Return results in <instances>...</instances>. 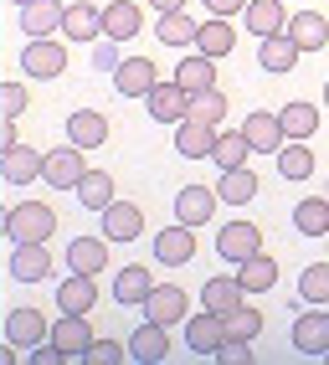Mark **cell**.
<instances>
[{"label":"cell","instance_id":"cell-1","mask_svg":"<svg viewBox=\"0 0 329 365\" xmlns=\"http://www.w3.org/2000/svg\"><path fill=\"white\" fill-rule=\"evenodd\" d=\"M57 232V211L46 201H16L6 211V237L11 242H52Z\"/></svg>","mask_w":329,"mask_h":365},{"label":"cell","instance_id":"cell-2","mask_svg":"<svg viewBox=\"0 0 329 365\" xmlns=\"http://www.w3.org/2000/svg\"><path fill=\"white\" fill-rule=\"evenodd\" d=\"M21 72L26 78H41V83H52L67 72V46L57 36H26V52H21Z\"/></svg>","mask_w":329,"mask_h":365},{"label":"cell","instance_id":"cell-3","mask_svg":"<svg viewBox=\"0 0 329 365\" xmlns=\"http://www.w3.org/2000/svg\"><path fill=\"white\" fill-rule=\"evenodd\" d=\"M83 155H88V150H78L73 139L57 144V150H46V170H41V180L52 185V190H78V185H83V175H88Z\"/></svg>","mask_w":329,"mask_h":365},{"label":"cell","instance_id":"cell-4","mask_svg":"<svg viewBox=\"0 0 329 365\" xmlns=\"http://www.w3.org/2000/svg\"><path fill=\"white\" fill-rule=\"evenodd\" d=\"M293 350H298V355H314V360L329 355V309H324V304L293 314Z\"/></svg>","mask_w":329,"mask_h":365},{"label":"cell","instance_id":"cell-5","mask_svg":"<svg viewBox=\"0 0 329 365\" xmlns=\"http://www.w3.org/2000/svg\"><path fill=\"white\" fill-rule=\"evenodd\" d=\"M221 345H226V314L201 309V314L185 319V350H196V355L206 360V355H216Z\"/></svg>","mask_w":329,"mask_h":365},{"label":"cell","instance_id":"cell-6","mask_svg":"<svg viewBox=\"0 0 329 365\" xmlns=\"http://www.w3.org/2000/svg\"><path fill=\"white\" fill-rule=\"evenodd\" d=\"M263 252V227H252V222H226L216 232V257L221 262H247Z\"/></svg>","mask_w":329,"mask_h":365},{"label":"cell","instance_id":"cell-7","mask_svg":"<svg viewBox=\"0 0 329 365\" xmlns=\"http://www.w3.org/2000/svg\"><path fill=\"white\" fill-rule=\"evenodd\" d=\"M145 103H150V118H155V124H170V129H175V124L191 118V93H185L175 78H170V83H155Z\"/></svg>","mask_w":329,"mask_h":365},{"label":"cell","instance_id":"cell-8","mask_svg":"<svg viewBox=\"0 0 329 365\" xmlns=\"http://www.w3.org/2000/svg\"><path fill=\"white\" fill-rule=\"evenodd\" d=\"M216 206H221V196L211 185H180L175 190V222H185V227H211Z\"/></svg>","mask_w":329,"mask_h":365},{"label":"cell","instance_id":"cell-9","mask_svg":"<svg viewBox=\"0 0 329 365\" xmlns=\"http://www.w3.org/2000/svg\"><path fill=\"white\" fill-rule=\"evenodd\" d=\"M145 319H155V324H185L191 319V299H185V288L180 283H155L150 288V299H145Z\"/></svg>","mask_w":329,"mask_h":365},{"label":"cell","instance_id":"cell-10","mask_svg":"<svg viewBox=\"0 0 329 365\" xmlns=\"http://www.w3.org/2000/svg\"><path fill=\"white\" fill-rule=\"evenodd\" d=\"M62 36L78 41V46L103 41V6H93V0H73L67 16H62Z\"/></svg>","mask_w":329,"mask_h":365},{"label":"cell","instance_id":"cell-11","mask_svg":"<svg viewBox=\"0 0 329 365\" xmlns=\"http://www.w3.org/2000/svg\"><path fill=\"white\" fill-rule=\"evenodd\" d=\"M93 324H88V314H62V319L52 324V345L67 355V360H88V350H93Z\"/></svg>","mask_w":329,"mask_h":365},{"label":"cell","instance_id":"cell-12","mask_svg":"<svg viewBox=\"0 0 329 365\" xmlns=\"http://www.w3.org/2000/svg\"><path fill=\"white\" fill-rule=\"evenodd\" d=\"M242 134H247V144L257 155H278L288 144V129H283V118L278 113H268V108H257V113H247L242 118Z\"/></svg>","mask_w":329,"mask_h":365},{"label":"cell","instance_id":"cell-13","mask_svg":"<svg viewBox=\"0 0 329 365\" xmlns=\"http://www.w3.org/2000/svg\"><path fill=\"white\" fill-rule=\"evenodd\" d=\"M216 139H221L216 124L185 118V124H175V155H180V160H211V155H216Z\"/></svg>","mask_w":329,"mask_h":365},{"label":"cell","instance_id":"cell-14","mask_svg":"<svg viewBox=\"0 0 329 365\" xmlns=\"http://www.w3.org/2000/svg\"><path fill=\"white\" fill-rule=\"evenodd\" d=\"M11 278L16 283H46V278H52V252H46V242H16Z\"/></svg>","mask_w":329,"mask_h":365},{"label":"cell","instance_id":"cell-15","mask_svg":"<svg viewBox=\"0 0 329 365\" xmlns=\"http://www.w3.org/2000/svg\"><path fill=\"white\" fill-rule=\"evenodd\" d=\"M6 339L21 345V350H31L41 339H52V319H46L41 309H11L6 314Z\"/></svg>","mask_w":329,"mask_h":365},{"label":"cell","instance_id":"cell-16","mask_svg":"<svg viewBox=\"0 0 329 365\" xmlns=\"http://www.w3.org/2000/svg\"><path fill=\"white\" fill-rule=\"evenodd\" d=\"M191 257H196V227L175 222V227L155 232V262H164V267H180V262H191Z\"/></svg>","mask_w":329,"mask_h":365},{"label":"cell","instance_id":"cell-17","mask_svg":"<svg viewBox=\"0 0 329 365\" xmlns=\"http://www.w3.org/2000/svg\"><path fill=\"white\" fill-rule=\"evenodd\" d=\"M175 345H170V324H155V319H145L134 334H129V355L139 360V365H160L164 355H170Z\"/></svg>","mask_w":329,"mask_h":365},{"label":"cell","instance_id":"cell-18","mask_svg":"<svg viewBox=\"0 0 329 365\" xmlns=\"http://www.w3.org/2000/svg\"><path fill=\"white\" fill-rule=\"evenodd\" d=\"M160 83V72L150 57H124L119 72H113V88H119V98H150V88Z\"/></svg>","mask_w":329,"mask_h":365},{"label":"cell","instance_id":"cell-19","mask_svg":"<svg viewBox=\"0 0 329 365\" xmlns=\"http://www.w3.org/2000/svg\"><path fill=\"white\" fill-rule=\"evenodd\" d=\"M298 57H303V46H298L288 31H278V36H263V41H257V62H263V72H273V78L293 72Z\"/></svg>","mask_w":329,"mask_h":365},{"label":"cell","instance_id":"cell-20","mask_svg":"<svg viewBox=\"0 0 329 365\" xmlns=\"http://www.w3.org/2000/svg\"><path fill=\"white\" fill-rule=\"evenodd\" d=\"M41 170H46V155L31 150V144H16V150L0 155V175H6V185H31V180H41Z\"/></svg>","mask_w":329,"mask_h":365},{"label":"cell","instance_id":"cell-21","mask_svg":"<svg viewBox=\"0 0 329 365\" xmlns=\"http://www.w3.org/2000/svg\"><path fill=\"white\" fill-rule=\"evenodd\" d=\"M57 309L62 314H88L98 309V273H73L57 283Z\"/></svg>","mask_w":329,"mask_h":365},{"label":"cell","instance_id":"cell-22","mask_svg":"<svg viewBox=\"0 0 329 365\" xmlns=\"http://www.w3.org/2000/svg\"><path fill=\"white\" fill-rule=\"evenodd\" d=\"M247 304V288L237 273H216V278H206L201 288V309H216V314H231V309H242Z\"/></svg>","mask_w":329,"mask_h":365},{"label":"cell","instance_id":"cell-23","mask_svg":"<svg viewBox=\"0 0 329 365\" xmlns=\"http://www.w3.org/2000/svg\"><path fill=\"white\" fill-rule=\"evenodd\" d=\"M103 237L108 242H139L145 237V211H139L134 201H113L103 211Z\"/></svg>","mask_w":329,"mask_h":365},{"label":"cell","instance_id":"cell-24","mask_svg":"<svg viewBox=\"0 0 329 365\" xmlns=\"http://www.w3.org/2000/svg\"><path fill=\"white\" fill-rule=\"evenodd\" d=\"M247 31L257 41L288 31V0H247Z\"/></svg>","mask_w":329,"mask_h":365},{"label":"cell","instance_id":"cell-25","mask_svg":"<svg viewBox=\"0 0 329 365\" xmlns=\"http://www.w3.org/2000/svg\"><path fill=\"white\" fill-rule=\"evenodd\" d=\"M196 52H206V57H216V62L237 52V26H231V16H211V21H201Z\"/></svg>","mask_w":329,"mask_h":365},{"label":"cell","instance_id":"cell-26","mask_svg":"<svg viewBox=\"0 0 329 365\" xmlns=\"http://www.w3.org/2000/svg\"><path fill=\"white\" fill-rule=\"evenodd\" d=\"M67 139H73L78 150H103L108 144V118L98 108H78L73 118H67Z\"/></svg>","mask_w":329,"mask_h":365},{"label":"cell","instance_id":"cell-27","mask_svg":"<svg viewBox=\"0 0 329 365\" xmlns=\"http://www.w3.org/2000/svg\"><path fill=\"white\" fill-rule=\"evenodd\" d=\"M150 288H155V278H150V267H139V262H129V267H119V278H113V299H119V309H145V299H150Z\"/></svg>","mask_w":329,"mask_h":365},{"label":"cell","instance_id":"cell-28","mask_svg":"<svg viewBox=\"0 0 329 365\" xmlns=\"http://www.w3.org/2000/svg\"><path fill=\"white\" fill-rule=\"evenodd\" d=\"M62 16H67L62 0H31L21 11V31L26 36H62Z\"/></svg>","mask_w":329,"mask_h":365},{"label":"cell","instance_id":"cell-29","mask_svg":"<svg viewBox=\"0 0 329 365\" xmlns=\"http://www.w3.org/2000/svg\"><path fill=\"white\" fill-rule=\"evenodd\" d=\"M175 83L191 93H206V88H216V57H206V52H191V57H180L175 62Z\"/></svg>","mask_w":329,"mask_h":365},{"label":"cell","instance_id":"cell-30","mask_svg":"<svg viewBox=\"0 0 329 365\" xmlns=\"http://www.w3.org/2000/svg\"><path fill=\"white\" fill-rule=\"evenodd\" d=\"M67 267L73 273H103L108 267V237H73L67 242Z\"/></svg>","mask_w":329,"mask_h":365},{"label":"cell","instance_id":"cell-31","mask_svg":"<svg viewBox=\"0 0 329 365\" xmlns=\"http://www.w3.org/2000/svg\"><path fill=\"white\" fill-rule=\"evenodd\" d=\"M139 26H145V11H139L134 0H108L103 6V36L129 41V36H139Z\"/></svg>","mask_w":329,"mask_h":365},{"label":"cell","instance_id":"cell-32","mask_svg":"<svg viewBox=\"0 0 329 365\" xmlns=\"http://www.w3.org/2000/svg\"><path fill=\"white\" fill-rule=\"evenodd\" d=\"M288 36L303 46V52H324V46H329V16H319V11L288 16Z\"/></svg>","mask_w":329,"mask_h":365},{"label":"cell","instance_id":"cell-33","mask_svg":"<svg viewBox=\"0 0 329 365\" xmlns=\"http://www.w3.org/2000/svg\"><path fill=\"white\" fill-rule=\"evenodd\" d=\"M78 201H83V211H98V216H103L113 201H119V185H113L108 170H88L83 185H78Z\"/></svg>","mask_w":329,"mask_h":365},{"label":"cell","instance_id":"cell-34","mask_svg":"<svg viewBox=\"0 0 329 365\" xmlns=\"http://www.w3.org/2000/svg\"><path fill=\"white\" fill-rule=\"evenodd\" d=\"M273 160H278V175H283L288 185H298V180H309V175H314V150H309L303 139H288Z\"/></svg>","mask_w":329,"mask_h":365},{"label":"cell","instance_id":"cell-35","mask_svg":"<svg viewBox=\"0 0 329 365\" xmlns=\"http://www.w3.org/2000/svg\"><path fill=\"white\" fill-rule=\"evenodd\" d=\"M237 278H242V288H247V299H252V294H268V288H278V262H273L268 252H257V257L237 262Z\"/></svg>","mask_w":329,"mask_h":365},{"label":"cell","instance_id":"cell-36","mask_svg":"<svg viewBox=\"0 0 329 365\" xmlns=\"http://www.w3.org/2000/svg\"><path fill=\"white\" fill-rule=\"evenodd\" d=\"M293 227H298V237H329V201L324 196H303L293 206Z\"/></svg>","mask_w":329,"mask_h":365},{"label":"cell","instance_id":"cell-37","mask_svg":"<svg viewBox=\"0 0 329 365\" xmlns=\"http://www.w3.org/2000/svg\"><path fill=\"white\" fill-rule=\"evenodd\" d=\"M155 36H160L164 46H196L201 21H191L185 11H170V16H160V21H155Z\"/></svg>","mask_w":329,"mask_h":365},{"label":"cell","instance_id":"cell-38","mask_svg":"<svg viewBox=\"0 0 329 365\" xmlns=\"http://www.w3.org/2000/svg\"><path fill=\"white\" fill-rule=\"evenodd\" d=\"M216 196L226 201V206H247L252 196H257V175L242 165V170H221V180H216Z\"/></svg>","mask_w":329,"mask_h":365},{"label":"cell","instance_id":"cell-39","mask_svg":"<svg viewBox=\"0 0 329 365\" xmlns=\"http://www.w3.org/2000/svg\"><path fill=\"white\" fill-rule=\"evenodd\" d=\"M278 118H283L288 139H314V134H319V108H314V103H283V108H278Z\"/></svg>","mask_w":329,"mask_h":365},{"label":"cell","instance_id":"cell-40","mask_svg":"<svg viewBox=\"0 0 329 365\" xmlns=\"http://www.w3.org/2000/svg\"><path fill=\"white\" fill-rule=\"evenodd\" d=\"M247 155H257V150L247 144V134H242V129H231V134H221V139H216V155H211V160H216V170H242V165H247Z\"/></svg>","mask_w":329,"mask_h":365},{"label":"cell","instance_id":"cell-41","mask_svg":"<svg viewBox=\"0 0 329 365\" xmlns=\"http://www.w3.org/2000/svg\"><path fill=\"white\" fill-rule=\"evenodd\" d=\"M298 299L303 304H329V262H309V267H303Z\"/></svg>","mask_w":329,"mask_h":365},{"label":"cell","instance_id":"cell-42","mask_svg":"<svg viewBox=\"0 0 329 365\" xmlns=\"http://www.w3.org/2000/svg\"><path fill=\"white\" fill-rule=\"evenodd\" d=\"M257 334H263V309H231L226 314V339H247V345H252V339Z\"/></svg>","mask_w":329,"mask_h":365},{"label":"cell","instance_id":"cell-43","mask_svg":"<svg viewBox=\"0 0 329 365\" xmlns=\"http://www.w3.org/2000/svg\"><path fill=\"white\" fill-rule=\"evenodd\" d=\"M191 118H201V124H216L221 129V118H226V93L221 88H206L191 98Z\"/></svg>","mask_w":329,"mask_h":365},{"label":"cell","instance_id":"cell-44","mask_svg":"<svg viewBox=\"0 0 329 365\" xmlns=\"http://www.w3.org/2000/svg\"><path fill=\"white\" fill-rule=\"evenodd\" d=\"M26 108H31L26 83H0V113H6V118H21Z\"/></svg>","mask_w":329,"mask_h":365},{"label":"cell","instance_id":"cell-45","mask_svg":"<svg viewBox=\"0 0 329 365\" xmlns=\"http://www.w3.org/2000/svg\"><path fill=\"white\" fill-rule=\"evenodd\" d=\"M119 41H113V36H103V41H93V67H98V72H108V78H113V72H119Z\"/></svg>","mask_w":329,"mask_h":365},{"label":"cell","instance_id":"cell-46","mask_svg":"<svg viewBox=\"0 0 329 365\" xmlns=\"http://www.w3.org/2000/svg\"><path fill=\"white\" fill-rule=\"evenodd\" d=\"M124 355H129V345H119V339H93L88 365H119Z\"/></svg>","mask_w":329,"mask_h":365},{"label":"cell","instance_id":"cell-47","mask_svg":"<svg viewBox=\"0 0 329 365\" xmlns=\"http://www.w3.org/2000/svg\"><path fill=\"white\" fill-rule=\"evenodd\" d=\"M221 365H252V350H247V339H226V345L216 350Z\"/></svg>","mask_w":329,"mask_h":365},{"label":"cell","instance_id":"cell-48","mask_svg":"<svg viewBox=\"0 0 329 365\" xmlns=\"http://www.w3.org/2000/svg\"><path fill=\"white\" fill-rule=\"evenodd\" d=\"M206 16H242L247 11V0H201Z\"/></svg>","mask_w":329,"mask_h":365},{"label":"cell","instance_id":"cell-49","mask_svg":"<svg viewBox=\"0 0 329 365\" xmlns=\"http://www.w3.org/2000/svg\"><path fill=\"white\" fill-rule=\"evenodd\" d=\"M21 144V129H16V118H6V124H0V150H16Z\"/></svg>","mask_w":329,"mask_h":365},{"label":"cell","instance_id":"cell-50","mask_svg":"<svg viewBox=\"0 0 329 365\" xmlns=\"http://www.w3.org/2000/svg\"><path fill=\"white\" fill-rule=\"evenodd\" d=\"M150 6H155V16H170V11H185L191 0H150Z\"/></svg>","mask_w":329,"mask_h":365},{"label":"cell","instance_id":"cell-51","mask_svg":"<svg viewBox=\"0 0 329 365\" xmlns=\"http://www.w3.org/2000/svg\"><path fill=\"white\" fill-rule=\"evenodd\" d=\"M11 6H16V11H26V6H31V0H11Z\"/></svg>","mask_w":329,"mask_h":365},{"label":"cell","instance_id":"cell-52","mask_svg":"<svg viewBox=\"0 0 329 365\" xmlns=\"http://www.w3.org/2000/svg\"><path fill=\"white\" fill-rule=\"evenodd\" d=\"M324 103H329V78H324Z\"/></svg>","mask_w":329,"mask_h":365},{"label":"cell","instance_id":"cell-53","mask_svg":"<svg viewBox=\"0 0 329 365\" xmlns=\"http://www.w3.org/2000/svg\"><path fill=\"white\" fill-rule=\"evenodd\" d=\"M324 360H329V355H324Z\"/></svg>","mask_w":329,"mask_h":365},{"label":"cell","instance_id":"cell-54","mask_svg":"<svg viewBox=\"0 0 329 365\" xmlns=\"http://www.w3.org/2000/svg\"><path fill=\"white\" fill-rule=\"evenodd\" d=\"M324 309H329V304H324Z\"/></svg>","mask_w":329,"mask_h":365}]
</instances>
